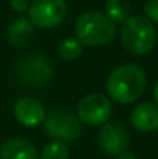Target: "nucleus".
<instances>
[{"label": "nucleus", "mask_w": 158, "mask_h": 159, "mask_svg": "<svg viewBox=\"0 0 158 159\" xmlns=\"http://www.w3.org/2000/svg\"><path fill=\"white\" fill-rule=\"evenodd\" d=\"M98 142L103 152L110 156H119L129 147L130 136L127 128L119 122H105L98 134Z\"/></svg>", "instance_id": "8"}, {"label": "nucleus", "mask_w": 158, "mask_h": 159, "mask_svg": "<svg viewBox=\"0 0 158 159\" xmlns=\"http://www.w3.org/2000/svg\"><path fill=\"white\" fill-rule=\"evenodd\" d=\"M0 159H39V155L30 141L11 138L0 145Z\"/></svg>", "instance_id": "11"}, {"label": "nucleus", "mask_w": 158, "mask_h": 159, "mask_svg": "<svg viewBox=\"0 0 158 159\" xmlns=\"http://www.w3.org/2000/svg\"><path fill=\"white\" fill-rule=\"evenodd\" d=\"M57 51H59V56L64 60H74L82 54V43L78 39L68 37V39H64L59 43Z\"/></svg>", "instance_id": "15"}, {"label": "nucleus", "mask_w": 158, "mask_h": 159, "mask_svg": "<svg viewBox=\"0 0 158 159\" xmlns=\"http://www.w3.org/2000/svg\"><path fill=\"white\" fill-rule=\"evenodd\" d=\"M44 124L47 134L56 141L70 142L82 134V122L79 120V117L62 108L51 110L45 116Z\"/></svg>", "instance_id": "4"}, {"label": "nucleus", "mask_w": 158, "mask_h": 159, "mask_svg": "<svg viewBox=\"0 0 158 159\" xmlns=\"http://www.w3.org/2000/svg\"><path fill=\"white\" fill-rule=\"evenodd\" d=\"M146 74L140 65L124 63L116 66L107 79L108 96L118 104H132L146 90Z\"/></svg>", "instance_id": "1"}, {"label": "nucleus", "mask_w": 158, "mask_h": 159, "mask_svg": "<svg viewBox=\"0 0 158 159\" xmlns=\"http://www.w3.org/2000/svg\"><path fill=\"white\" fill-rule=\"evenodd\" d=\"M130 124L141 133H149L158 128V105L144 102L136 105L130 113Z\"/></svg>", "instance_id": "10"}, {"label": "nucleus", "mask_w": 158, "mask_h": 159, "mask_svg": "<svg viewBox=\"0 0 158 159\" xmlns=\"http://www.w3.org/2000/svg\"><path fill=\"white\" fill-rule=\"evenodd\" d=\"M17 76L22 82L31 87L45 85L51 77V63L39 54H30L22 57L17 65Z\"/></svg>", "instance_id": "7"}, {"label": "nucleus", "mask_w": 158, "mask_h": 159, "mask_svg": "<svg viewBox=\"0 0 158 159\" xmlns=\"http://www.w3.org/2000/svg\"><path fill=\"white\" fill-rule=\"evenodd\" d=\"M33 26L34 25L30 22V19H25V17L16 19L8 26V42L16 48L28 47L30 42L33 40V36H34Z\"/></svg>", "instance_id": "12"}, {"label": "nucleus", "mask_w": 158, "mask_h": 159, "mask_svg": "<svg viewBox=\"0 0 158 159\" xmlns=\"http://www.w3.org/2000/svg\"><path fill=\"white\" fill-rule=\"evenodd\" d=\"M144 12L149 20L158 23V0H147L144 5Z\"/></svg>", "instance_id": "16"}, {"label": "nucleus", "mask_w": 158, "mask_h": 159, "mask_svg": "<svg viewBox=\"0 0 158 159\" xmlns=\"http://www.w3.org/2000/svg\"><path fill=\"white\" fill-rule=\"evenodd\" d=\"M30 0H9V5L11 8L16 11V12H23V11H28L30 8Z\"/></svg>", "instance_id": "17"}, {"label": "nucleus", "mask_w": 158, "mask_h": 159, "mask_svg": "<svg viewBox=\"0 0 158 159\" xmlns=\"http://www.w3.org/2000/svg\"><path fill=\"white\" fill-rule=\"evenodd\" d=\"M154 99H155V102H157V105H158V80H157V84H155V87H154Z\"/></svg>", "instance_id": "19"}, {"label": "nucleus", "mask_w": 158, "mask_h": 159, "mask_svg": "<svg viewBox=\"0 0 158 159\" xmlns=\"http://www.w3.org/2000/svg\"><path fill=\"white\" fill-rule=\"evenodd\" d=\"M118 159H138L135 155H132V153H127V152H124V153H121L119 156H116Z\"/></svg>", "instance_id": "18"}, {"label": "nucleus", "mask_w": 158, "mask_h": 159, "mask_svg": "<svg viewBox=\"0 0 158 159\" xmlns=\"http://www.w3.org/2000/svg\"><path fill=\"white\" fill-rule=\"evenodd\" d=\"M68 156H70L68 145L65 142H62V141H56L54 139V141L48 142L44 147L39 159H68Z\"/></svg>", "instance_id": "14"}, {"label": "nucleus", "mask_w": 158, "mask_h": 159, "mask_svg": "<svg viewBox=\"0 0 158 159\" xmlns=\"http://www.w3.org/2000/svg\"><path fill=\"white\" fill-rule=\"evenodd\" d=\"M74 34L85 47H101L113 40L116 25L99 11H85L76 20Z\"/></svg>", "instance_id": "2"}, {"label": "nucleus", "mask_w": 158, "mask_h": 159, "mask_svg": "<svg viewBox=\"0 0 158 159\" xmlns=\"http://www.w3.org/2000/svg\"><path fill=\"white\" fill-rule=\"evenodd\" d=\"M12 111H14V117L17 119V122L23 127L41 125L47 116L45 107L42 105V102L37 101L36 98H28V96L17 99Z\"/></svg>", "instance_id": "9"}, {"label": "nucleus", "mask_w": 158, "mask_h": 159, "mask_svg": "<svg viewBox=\"0 0 158 159\" xmlns=\"http://www.w3.org/2000/svg\"><path fill=\"white\" fill-rule=\"evenodd\" d=\"M112 116V102L110 99L99 94L90 93L84 96L78 104V117L82 124L87 125H103Z\"/></svg>", "instance_id": "6"}, {"label": "nucleus", "mask_w": 158, "mask_h": 159, "mask_svg": "<svg viewBox=\"0 0 158 159\" xmlns=\"http://www.w3.org/2000/svg\"><path fill=\"white\" fill-rule=\"evenodd\" d=\"M121 43L130 54L144 56L151 53L157 43V31L146 17H129L121 30Z\"/></svg>", "instance_id": "3"}, {"label": "nucleus", "mask_w": 158, "mask_h": 159, "mask_svg": "<svg viewBox=\"0 0 158 159\" xmlns=\"http://www.w3.org/2000/svg\"><path fill=\"white\" fill-rule=\"evenodd\" d=\"M67 16L65 0H33L28 8L30 22L42 30H50L62 23Z\"/></svg>", "instance_id": "5"}, {"label": "nucleus", "mask_w": 158, "mask_h": 159, "mask_svg": "<svg viewBox=\"0 0 158 159\" xmlns=\"http://www.w3.org/2000/svg\"><path fill=\"white\" fill-rule=\"evenodd\" d=\"M132 12L129 0H107L105 2V16L115 23H124Z\"/></svg>", "instance_id": "13"}]
</instances>
